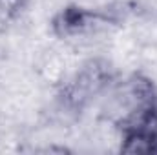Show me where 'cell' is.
Here are the masks:
<instances>
[{"label": "cell", "mask_w": 157, "mask_h": 155, "mask_svg": "<svg viewBox=\"0 0 157 155\" xmlns=\"http://www.w3.org/2000/svg\"><path fill=\"white\" fill-rule=\"evenodd\" d=\"M115 80V68L108 59H88L60 84L57 91V100L64 110L80 113L101 95H106Z\"/></svg>", "instance_id": "6da1fadb"}, {"label": "cell", "mask_w": 157, "mask_h": 155, "mask_svg": "<svg viewBox=\"0 0 157 155\" xmlns=\"http://www.w3.org/2000/svg\"><path fill=\"white\" fill-rule=\"evenodd\" d=\"M106 95V113L117 130L152 112H157V86L144 73L135 71L122 80H115Z\"/></svg>", "instance_id": "7a4b0ae2"}, {"label": "cell", "mask_w": 157, "mask_h": 155, "mask_svg": "<svg viewBox=\"0 0 157 155\" xmlns=\"http://www.w3.org/2000/svg\"><path fill=\"white\" fill-rule=\"evenodd\" d=\"M121 22V13L112 7H86L78 4H68L51 17L49 28L57 39L77 40L117 28Z\"/></svg>", "instance_id": "3957f363"}, {"label": "cell", "mask_w": 157, "mask_h": 155, "mask_svg": "<svg viewBox=\"0 0 157 155\" xmlns=\"http://www.w3.org/2000/svg\"><path fill=\"white\" fill-rule=\"evenodd\" d=\"M121 135L119 150L130 155H157V112L137 119L117 130Z\"/></svg>", "instance_id": "277c9868"}, {"label": "cell", "mask_w": 157, "mask_h": 155, "mask_svg": "<svg viewBox=\"0 0 157 155\" xmlns=\"http://www.w3.org/2000/svg\"><path fill=\"white\" fill-rule=\"evenodd\" d=\"M29 0H0V33H4L26 11Z\"/></svg>", "instance_id": "5b68a950"}]
</instances>
